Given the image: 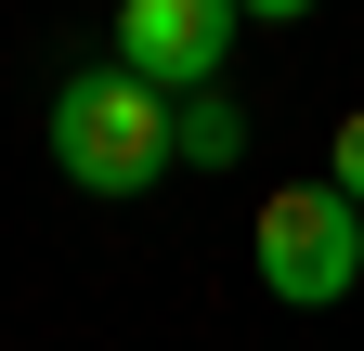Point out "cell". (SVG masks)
<instances>
[{"instance_id": "6", "label": "cell", "mask_w": 364, "mask_h": 351, "mask_svg": "<svg viewBox=\"0 0 364 351\" xmlns=\"http://www.w3.org/2000/svg\"><path fill=\"white\" fill-rule=\"evenodd\" d=\"M247 14H260V26H287V14H312V0H247Z\"/></svg>"}, {"instance_id": "2", "label": "cell", "mask_w": 364, "mask_h": 351, "mask_svg": "<svg viewBox=\"0 0 364 351\" xmlns=\"http://www.w3.org/2000/svg\"><path fill=\"white\" fill-rule=\"evenodd\" d=\"M247 260H260V286L287 299V313L351 299V286H364V195H351V183H287V195H260Z\"/></svg>"}, {"instance_id": "1", "label": "cell", "mask_w": 364, "mask_h": 351, "mask_svg": "<svg viewBox=\"0 0 364 351\" xmlns=\"http://www.w3.org/2000/svg\"><path fill=\"white\" fill-rule=\"evenodd\" d=\"M53 169L91 195H144L156 169H182V92H156L144 65H78L53 92Z\"/></svg>"}, {"instance_id": "5", "label": "cell", "mask_w": 364, "mask_h": 351, "mask_svg": "<svg viewBox=\"0 0 364 351\" xmlns=\"http://www.w3.org/2000/svg\"><path fill=\"white\" fill-rule=\"evenodd\" d=\"M326 183H351V195H364V104L338 117V144H326Z\"/></svg>"}, {"instance_id": "4", "label": "cell", "mask_w": 364, "mask_h": 351, "mask_svg": "<svg viewBox=\"0 0 364 351\" xmlns=\"http://www.w3.org/2000/svg\"><path fill=\"white\" fill-rule=\"evenodd\" d=\"M235 156H247V117L221 92H182V169H235Z\"/></svg>"}, {"instance_id": "3", "label": "cell", "mask_w": 364, "mask_h": 351, "mask_svg": "<svg viewBox=\"0 0 364 351\" xmlns=\"http://www.w3.org/2000/svg\"><path fill=\"white\" fill-rule=\"evenodd\" d=\"M247 0H117V65H144L156 92H221Z\"/></svg>"}]
</instances>
